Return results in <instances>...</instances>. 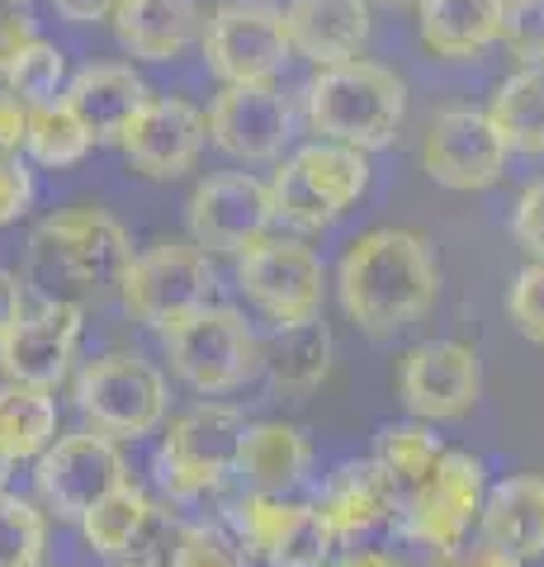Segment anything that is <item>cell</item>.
Returning <instances> with one entry per match:
<instances>
[{"label":"cell","mask_w":544,"mask_h":567,"mask_svg":"<svg viewBox=\"0 0 544 567\" xmlns=\"http://www.w3.org/2000/svg\"><path fill=\"white\" fill-rule=\"evenodd\" d=\"M441 293V270L427 237L408 227H374L350 241L341 256V303L350 322L365 331L389 336L427 317Z\"/></svg>","instance_id":"1"},{"label":"cell","mask_w":544,"mask_h":567,"mask_svg":"<svg viewBox=\"0 0 544 567\" xmlns=\"http://www.w3.org/2000/svg\"><path fill=\"white\" fill-rule=\"evenodd\" d=\"M133 260V246L110 213L100 208H62L29 241L24 284L43 303H76L81 298H104L119 289Z\"/></svg>","instance_id":"2"},{"label":"cell","mask_w":544,"mask_h":567,"mask_svg":"<svg viewBox=\"0 0 544 567\" xmlns=\"http://www.w3.org/2000/svg\"><path fill=\"white\" fill-rule=\"evenodd\" d=\"M408 85L379 62H331L308 81V123L327 142H346L356 152H379L398 137Z\"/></svg>","instance_id":"3"},{"label":"cell","mask_w":544,"mask_h":567,"mask_svg":"<svg viewBox=\"0 0 544 567\" xmlns=\"http://www.w3.org/2000/svg\"><path fill=\"white\" fill-rule=\"evenodd\" d=\"M162 336H166V354L175 374L189 379L199 393H233V388H242L260 369L256 336L237 308L204 303L195 312L175 317L171 327H162Z\"/></svg>","instance_id":"4"},{"label":"cell","mask_w":544,"mask_h":567,"mask_svg":"<svg viewBox=\"0 0 544 567\" xmlns=\"http://www.w3.org/2000/svg\"><path fill=\"white\" fill-rule=\"evenodd\" d=\"M214 265L195 241H156L143 256H133L119 279L124 308L147 327H171L175 317L214 303Z\"/></svg>","instance_id":"5"},{"label":"cell","mask_w":544,"mask_h":567,"mask_svg":"<svg viewBox=\"0 0 544 567\" xmlns=\"http://www.w3.org/2000/svg\"><path fill=\"white\" fill-rule=\"evenodd\" d=\"M76 402L100 435H147L166 416V379L133 350H110L76 379Z\"/></svg>","instance_id":"6"},{"label":"cell","mask_w":544,"mask_h":567,"mask_svg":"<svg viewBox=\"0 0 544 567\" xmlns=\"http://www.w3.org/2000/svg\"><path fill=\"white\" fill-rule=\"evenodd\" d=\"M204 62L223 85L279 76V66L289 62V33L279 6H266V0L218 6L204 29Z\"/></svg>","instance_id":"7"},{"label":"cell","mask_w":544,"mask_h":567,"mask_svg":"<svg viewBox=\"0 0 544 567\" xmlns=\"http://www.w3.org/2000/svg\"><path fill=\"white\" fill-rule=\"evenodd\" d=\"M247 435V421L233 406L204 402L195 412H185L162 440V483L171 496H199L218 487L227 473L237 468V450Z\"/></svg>","instance_id":"8"},{"label":"cell","mask_w":544,"mask_h":567,"mask_svg":"<svg viewBox=\"0 0 544 567\" xmlns=\"http://www.w3.org/2000/svg\"><path fill=\"white\" fill-rule=\"evenodd\" d=\"M233 525H237V544L247 554L266 558L270 567H322L331 544H337L318 506H294L270 492H256L247 502H237Z\"/></svg>","instance_id":"9"},{"label":"cell","mask_w":544,"mask_h":567,"mask_svg":"<svg viewBox=\"0 0 544 567\" xmlns=\"http://www.w3.org/2000/svg\"><path fill=\"white\" fill-rule=\"evenodd\" d=\"M237 279L256 308H266L275 322L312 317L322 303V260L304 241L260 237L252 251H242Z\"/></svg>","instance_id":"10"},{"label":"cell","mask_w":544,"mask_h":567,"mask_svg":"<svg viewBox=\"0 0 544 567\" xmlns=\"http://www.w3.org/2000/svg\"><path fill=\"white\" fill-rule=\"evenodd\" d=\"M421 166L445 189H487L506 171V142L497 137L493 118L479 110H445L431 118L421 142Z\"/></svg>","instance_id":"11"},{"label":"cell","mask_w":544,"mask_h":567,"mask_svg":"<svg viewBox=\"0 0 544 567\" xmlns=\"http://www.w3.org/2000/svg\"><path fill=\"white\" fill-rule=\"evenodd\" d=\"M33 477H39L43 502L58 511L62 520H81L110 487L129 483L124 454H119L114 440L100 435V431L66 435L52 450H43L39 473H33Z\"/></svg>","instance_id":"12"},{"label":"cell","mask_w":544,"mask_h":567,"mask_svg":"<svg viewBox=\"0 0 544 567\" xmlns=\"http://www.w3.org/2000/svg\"><path fill=\"white\" fill-rule=\"evenodd\" d=\"M275 218L270 189L256 175H214L189 199V233L199 251L214 256H242L266 237Z\"/></svg>","instance_id":"13"},{"label":"cell","mask_w":544,"mask_h":567,"mask_svg":"<svg viewBox=\"0 0 544 567\" xmlns=\"http://www.w3.org/2000/svg\"><path fill=\"white\" fill-rule=\"evenodd\" d=\"M208 137V123L195 104L185 100H147L143 110L129 118V128L119 133L129 166L147 181H181V175L199 162Z\"/></svg>","instance_id":"14"},{"label":"cell","mask_w":544,"mask_h":567,"mask_svg":"<svg viewBox=\"0 0 544 567\" xmlns=\"http://www.w3.org/2000/svg\"><path fill=\"white\" fill-rule=\"evenodd\" d=\"M479 506H483V464L469 454H441L435 468L412 487L408 529L421 544H431L435 554H450V548H460Z\"/></svg>","instance_id":"15"},{"label":"cell","mask_w":544,"mask_h":567,"mask_svg":"<svg viewBox=\"0 0 544 567\" xmlns=\"http://www.w3.org/2000/svg\"><path fill=\"white\" fill-rule=\"evenodd\" d=\"M208 137L237 162H275L289 142V100L270 81H237L208 110Z\"/></svg>","instance_id":"16"},{"label":"cell","mask_w":544,"mask_h":567,"mask_svg":"<svg viewBox=\"0 0 544 567\" xmlns=\"http://www.w3.org/2000/svg\"><path fill=\"white\" fill-rule=\"evenodd\" d=\"M479 354L460 341H427L408 350L402 360V374H398V393L402 406L412 416H427V421H450V416H464L473 402H479Z\"/></svg>","instance_id":"17"},{"label":"cell","mask_w":544,"mask_h":567,"mask_svg":"<svg viewBox=\"0 0 544 567\" xmlns=\"http://www.w3.org/2000/svg\"><path fill=\"white\" fill-rule=\"evenodd\" d=\"M81 341V308L76 303H43L39 312H20L0 336V369L10 383L29 388H52L62 383L66 364Z\"/></svg>","instance_id":"18"},{"label":"cell","mask_w":544,"mask_h":567,"mask_svg":"<svg viewBox=\"0 0 544 567\" xmlns=\"http://www.w3.org/2000/svg\"><path fill=\"white\" fill-rule=\"evenodd\" d=\"M279 14H285L289 52L318 66L356 58L370 39V0H289Z\"/></svg>","instance_id":"19"},{"label":"cell","mask_w":544,"mask_h":567,"mask_svg":"<svg viewBox=\"0 0 544 567\" xmlns=\"http://www.w3.org/2000/svg\"><path fill=\"white\" fill-rule=\"evenodd\" d=\"M152 95L143 76L133 66H119V62H100V66H85L66 81L62 104L81 118V128L91 133V142H119V133L129 128V118L143 110Z\"/></svg>","instance_id":"20"},{"label":"cell","mask_w":544,"mask_h":567,"mask_svg":"<svg viewBox=\"0 0 544 567\" xmlns=\"http://www.w3.org/2000/svg\"><path fill=\"white\" fill-rule=\"evenodd\" d=\"M398 506V487L389 483V473L379 468V458H350L337 473L327 477V492H322V520L331 525L337 539H356L365 529H374L393 516Z\"/></svg>","instance_id":"21"},{"label":"cell","mask_w":544,"mask_h":567,"mask_svg":"<svg viewBox=\"0 0 544 567\" xmlns=\"http://www.w3.org/2000/svg\"><path fill=\"white\" fill-rule=\"evenodd\" d=\"M114 33L133 58L143 62H171L189 48L199 29L195 0H119L114 6Z\"/></svg>","instance_id":"22"},{"label":"cell","mask_w":544,"mask_h":567,"mask_svg":"<svg viewBox=\"0 0 544 567\" xmlns=\"http://www.w3.org/2000/svg\"><path fill=\"white\" fill-rule=\"evenodd\" d=\"M256 360L266 364L279 393H312L331 369V331L327 322H318V312L279 322L266 341H256Z\"/></svg>","instance_id":"23"},{"label":"cell","mask_w":544,"mask_h":567,"mask_svg":"<svg viewBox=\"0 0 544 567\" xmlns=\"http://www.w3.org/2000/svg\"><path fill=\"white\" fill-rule=\"evenodd\" d=\"M483 539L512 558H540L544 554V477H506L487 492L479 506Z\"/></svg>","instance_id":"24"},{"label":"cell","mask_w":544,"mask_h":567,"mask_svg":"<svg viewBox=\"0 0 544 567\" xmlns=\"http://www.w3.org/2000/svg\"><path fill=\"white\" fill-rule=\"evenodd\" d=\"M417 29L435 58H479L502 39V0H417Z\"/></svg>","instance_id":"25"},{"label":"cell","mask_w":544,"mask_h":567,"mask_svg":"<svg viewBox=\"0 0 544 567\" xmlns=\"http://www.w3.org/2000/svg\"><path fill=\"white\" fill-rule=\"evenodd\" d=\"M312 464V445L298 425H285V421H260V425H247L242 435V450H237V468L247 473V483L256 492H285V487H298L304 473Z\"/></svg>","instance_id":"26"},{"label":"cell","mask_w":544,"mask_h":567,"mask_svg":"<svg viewBox=\"0 0 544 567\" xmlns=\"http://www.w3.org/2000/svg\"><path fill=\"white\" fill-rule=\"evenodd\" d=\"M487 118L506 142V152H544V66H525L506 76Z\"/></svg>","instance_id":"27"},{"label":"cell","mask_w":544,"mask_h":567,"mask_svg":"<svg viewBox=\"0 0 544 567\" xmlns=\"http://www.w3.org/2000/svg\"><path fill=\"white\" fill-rule=\"evenodd\" d=\"M52 431H58V406H52L48 388H29V383L0 388V450H6L10 464L43 454Z\"/></svg>","instance_id":"28"},{"label":"cell","mask_w":544,"mask_h":567,"mask_svg":"<svg viewBox=\"0 0 544 567\" xmlns=\"http://www.w3.org/2000/svg\"><path fill=\"white\" fill-rule=\"evenodd\" d=\"M294 166L308 175V185L322 194V199H331L341 213L350 208L365 194V185H370V162H365V152L346 147V142H312V147H304L294 156Z\"/></svg>","instance_id":"29"},{"label":"cell","mask_w":544,"mask_h":567,"mask_svg":"<svg viewBox=\"0 0 544 567\" xmlns=\"http://www.w3.org/2000/svg\"><path fill=\"white\" fill-rule=\"evenodd\" d=\"M147 496L137 492L133 483H119L100 496V502L81 516V529H85V539H91V548H100L104 558H124V548L129 539L137 535V525H143L147 516Z\"/></svg>","instance_id":"30"},{"label":"cell","mask_w":544,"mask_h":567,"mask_svg":"<svg viewBox=\"0 0 544 567\" xmlns=\"http://www.w3.org/2000/svg\"><path fill=\"white\" fill-rule=\"evenodd\" d=\"M24 152L39 166H76L85 152H91V133L81 128V118L66 110V104H43V110H29V133H24Z\"/></svg>","instance_id":"31"},{"label":"cell","mask_w":544,"mask_h":567,"mask_svg":"<svg viewBox=\"0 0 544 567\" xmlns=\"http://www.w3.org/2000/svg\"><path fill=\"white\" fill-rule=\"evenodd\" d=\"M441 454H445L441 435L427 431V425H383L379 435V468L389 473V483L398 492H412L435 468Z\"/></svg>","instance_id":"32"},{"label":"cell","mask_w":544,"mask_h":567,"mask_svg":"<svg viewBox=\"0 0 544 567\" xmlns=\"http://www.w3.org/2000/svg\"><path fill=\"white\" fill-rule=\"evenodd\" d=\"M6 91L20 95L29 110H43V104H58L62 91H66V58H62V48H52L43 39H33L20 58L10 62L6 71Z\"/></svg>","instance_id":"33"},{"label":"cell","mask_w":544,"mask_h":567,"mask_svg":"<svg viewBox=\"0 0 544 567\" xmlns=\"http://www.w3.org/2000/svg\"><path fill=\"white\" fill-rule=\"evenodd\" d=\"M266 189H270L275 218H285V223H294V227H304V233H318V227H327V223H337V218H341V208L331 204V199H322V194L308 185V175L298 171L294 162L279 166V171H275V181H270Z\"/></svg>","instance_id":"34"},{"label":"cell","mask_w":544,"mask_h":567,"mask_svg":"<svg viewBox=\"0 0 544 567\" xmlns=\"http://www.w3.org/2000/svg\"><path fill=\"white\" fill-rule=\"evenodd\" d=\"M43 516L24 496H0V567H39Z\"/></svg>","instance_id":"35"},{"label":"cell","mask_w":544,"mask_h":567,"mask_svg":"<svg viewBox=\"0 0 544 567\" xmlns=\"http://www.w3.org/2000/svg\"><path fill=\"white\" fill-rule=\"evenodd\" d=\"M171 567H247V548L223 525H185Z\"/></svg>","instance_id":"36"},{"label":"cell","mask_w":544,"mask_h":567,"mask_svg":"<svg viewBox=\"0 0 544 567\" xmlns=\"http://www.w3.org/2000/svg\"><path fill=\"white\" fill-rule=\"evenodd\" d=\"M502 43L525 66H544V0H502Z\"/></svg>","instance_id":"37"},{"label":"cell","mask_w":544,"mask_h":567,"mask_svg":"<svg viewBox=\"0 0 544 567\" xmlns=\"http://www.w3.org/2000/svg\"><path fill=\"white\" fill-rule=\"evenodd\" d=\"M175 544H181V529H175V520L166 516V511L147 506L143 525H137V535L124 548V558H129V567H171Z\"/></svg>","instance_id":"38"},{"label":"cell","mask_w":544,"mask_h":567,"mask_svg":"<svg viewBox=\"0 0 544 567\" xmlns=\"http://www.w3.org/2000/svg\"><path fill=\"white\" fill-rule=\"evenodd\" d=\"M506 312L521 336L544 346V260L525 265V270L512 279V293H506Z\"/></svg>","instance_id":"39"},{"label":"cell","mask_w":544,"mask_h":567,"mask_svg":"<svg viewBox=\"0 0 544 567\" xmlns=\"http://www.w3.org/2000/svg\"><path fill=\"white\" fill-rule=\"evenodd\" d=\"M33 199V175L20 162V152H0V227L14 223Z\"/></svg>","instance_id":"40"},{"label":"cell","mask_w":544,"mask_h":567,"mask_svg":"<svg viewBox=\"0 0 544 567\" xmlns=\"http://www.w3.org/2000/svg\"><path fill=\"white\" fill-rule=\"evenodd\" d=\"M512 237H516V241H521L535 260H544V181H535V185L516 199V213H512Z\"/></svg>","instance_id":"41"},{"label":"cell","mask_w":544,"mask_h":567,"mask_svg":"<svg viewBox=\"0 0 544 567\" xmlns=\"http://www.w3.org/2000/svg\"><path fill=\"white\" fill-rule=\"evenodd\" d=\"M39 39L33 33V20L24 14V6H0V76L10 71V62Z\"/></svg>","instance_id":"42"},{"label":"cell","mask_w":544,"mask_h":567,"mask_svg":"<svg viewBox=\"0 0 544 567\" xmlns=\"http://www.w3.org/2000/svg\"><path fill=\"white\" fill-rule=\"evenodd\" d=\"M29 133V104L14 91H0V152H20Z\"/></svg>","instance_id":"43"},{"label":"cell","mask_w":544,"mask_h":567,"mask_svg":"<svg viewBox=\"0 0 544 567\" xmlns=\"http://www.w3.org/2000/svg\"><path fill=\"white\" fill-rule=\"evenodd\" d=\"M119 0H52V10L62 14L66 24H95V20H110Z\"/></svg>","instance_id":"44"},{"label":"cell","mask_w":544,"mask_h":567,"mask_svg":"<svg viewBox=\"0 0 544 567\" xmlns=\"http://www.w3.org/2000/svg\"><path fill=\"white\" fill-rule=\"evenodd\" d=\"M445 563L441 567H521V558H512V554H502V548H493V544H483L479 554H441Z\"/></svg>","instance_id":"45"},{"label":"cell","mask_w":544,"mask_h":567,"mask_svg":"<svg viewBox=\"0 0 544 567\" xmlns=\"http://www.w3.org/2000/svg\"><path fill=\"white\" fill-rule=\"evenodd\" d=\"M20 312H24V289H20V279H14L10 270H0V336H6L10 322H20Z\"/></svg>","instance_id":"46"},{"label":"cell","mask_w":544,"mask_h":567,"mask_svg":"<svg viewBox=\"0 0 544 567\" xmlns=\"http://www.w3.org/2000/svg\"><path fill=\"white\" fill-rule=\"evenodd\" d=\"M331 567H398V563L383 558V554H360V558H346V563H331Z\"/></svg>","instance_id":"47"},{"label":"cell","mask_w":544,"mask_h":567,"mask_svg":"<svg viewBox=\"0 0 544 567\" xmlns=\"http://www.w3.org/2000/svg\"><path fill=\"white\" fill-rule=\"evenodd\" d=\"M6 473H10V458H6V450H0V483H6Z\"/></svg>","instance_id":"48"},{"label":"cell","mask_w":544,"mask_h":567,"mask_svg":"<svg viewBox=\"0 0 544 567\" xmlns=\"http://www.w3.org/2000/svg\"><path fill=\"white\" fill-rule=\"evenodd\" d=\"M379 6H393L398 10V6H417V0H379Z\"/></svg>","instance_id":"49"},{"label":"cell","mask_w":544,"mask_h":567,"mask_svg":"<svg viewBox=\"0 0 544 567\" xmlns=\"http://www.w3.org/2000/svg\"><path fill=\"white\" fill-rule=\"evenodd\" d=\"M0 6H29V0H0Z\"/></svg>","instance_id":"50"}]
</instances>
